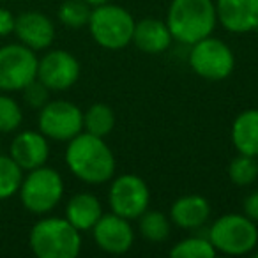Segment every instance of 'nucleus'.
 <instances>
[{
	"label": "nucleus",
	"instance_id": "obj_2",
	"mask_svg": "<svg viewBox=\"0 0 258 258\" xmlns=\"http://www.w3.org/2000/svg\"><path fill=\"white\" fill-rule=\"evenodd\" d=\"M218 15L212 0H172L166 16L172 37L182 44H195L216 29Z\"/></svg>",
	"mask_w": 258,
	"mask_h": 258
},
{
	"label": "nucleus",
	"instance_id": "obj_8",
	"mask_svg": "<svg viewBox=\"0 0 258 258\" xmlns=\"http://www.w3.org/2000/svg\"><path fill=\"white\" fill-rule=\"evenodd\" d=\"M189 64L198 76L218 82L232 75L235 58L232 50L221 39L209 36L191 44Z\"/></svg>",
	"mask_w": 258,
	"mask_h": 258
},
{
	"label": "nucleus",
	"instance_id": "obj_15",
	"mask_svg": "<svg viewBox=\"0 0 258 258\" xmlns=\"http://www.w3.org/2000/svg\"><path fill=\"white\" fill-rule=\"evenodd\" d=\"M216 15L230 32H251L258 29V0H218Z\"/></svg>",
	"mask_w": 258,
	"mask_h": 258
},
{
	"label": "nucleus",
	"instance_id": "obj_3",
	"mask_svg": "<svg viewBox=\"0 0 258 258\" xmlns=\"http://www.w3.org/2000/svg\"><path fill=\"white\" fill-rule=\"evenodd\" d=\"M29 244L39 258H75L82 249V235L68 219L44 218L32 226Z\"/></svg>",
	"mask_w": 258,
	"mask_h": 258
},
{
	"label": "nucleus",
	"instance_id": "obj_25",
	"mask_svg": "<svg viewBox=\"0 0 258 258\" xmlns=\"http://www.w3.org/2000/svg\"><path fill=\"white\" fill-rule=\"evenodd\" d=\"M90 13L92 9L85 0H66L58 8V20L71 29H80L89 23Z\"/></svg>",
	"mask_w": 258,
	"mask_h": 258
},
{
	"label": "nucleus",
	"instance_id": "obj_16",
	"mask_svg": "<svg viewBox=\"0 0 258 258\" xmlns=\"http://www.w3.org/2000/svg\"><path fill=\"white\" fill-rule=\"evenodd\" d=\"M173 37L168 25L158 18H144L135 23L133 43L140 51L145 53H161L168 50Z\"/></svg>",
	"mask_w": 258,
	"mask_h": 258
},
{
	"label": "nucleus",
	"instance_id": "obj_9",
	"mask_svg": "<svg viewBox=\"0 0 258 258\" xmlns=\"http://www.w3.org/2000/svg\"><path fill=\"white\" fill-rule=\"evenodd\" d=\"M37 122L41 133L57 142H69L83 131L82 110L69 101H48Z\"/></svg>",
	"mask_w": 258,
	"mask_h": 258
},
{
	"label": "nucleus",
	"instance_id": "obj_7",
	"mask_svg": "<svg viewBox=\"0 0 258 258\" xmlns=\"http://www.w3.org/2000/svg\"><path fill=\"white\" fill-rule=\"evenodd\" d=\"M36 51L25 44H6L0 48V90L15 92L37 78Z\"/></svg>",
	"mask_w": 258,
	"mask_h": 258
},
{
	"label": "nucleus",
	"instance_id": "obj_31",
	"mask_svg": "<svg viewBox=\"0 0 258 258\" xmlns=\"http://www.w3.org/2000/svg\"><path fill=\"white\" fill-rule=\"evenodd\" d=\"M254 256H256V258H258V253H256V254H254Z\"/></svg>",
	"mask_w": 258,
	"mask_h": 258
},
{
	"label": "nucleus",
	"instance_id": "obj_18",
	"mask_svg": "<svg viewBox=\"0 0 258 258\" xmlns=\"http://www.w3.org/2000/svg\"><path fill=\"white\" fill-rule=\"evenodd\" d=\"M103 216V207L97 197L90 193H78L66 205V219L80 232L92 230Z\"/></svg>",
	"mask_w": 258,
	"mask_h": 258
},
{
	"label": "nucleus",
	"instance_id": "obj_5",
	"mask_svg": "<svg viewBox=\"0 0 258 258\" xmlns=\"http://www.w3.org/2000/svg\"><path fill=\"white\" fill-rule=\"evenodd\" d=\"M18 193L27 211L32 214H46L53 211L62 200L64 182L57 170L43 165L30 170L27 177H23Z\"/></svg>",
	"mask_w": 258,
	"mask_h": 258
},
{
	"label": "nucleus",
	"instance_id": "obj_22",
	"mask_svg": "<svg viewBox=\"0 0 258 258\" xmlns=\"http://www.w3.org/2000/svg\"><path fill=\"white\" fill-rule=\"evenodd\" d=\"M23 180V170L15 163L11 156L0 154V200L18 193Z\"/></svg>",
	"mask_w": 258,
	"mask_h": 258
},
{
	"label": "nucleus",
	"instance_id": "obj_4",
	"mask_svg": "<svg viewBox=\"0 0 258 258\" xmlns=\"http://www.w3.org/2000/svg\"><path fill=\"white\" fill-rule=\"evenodd\" d=\"M87 25L90 27L94 41L106 50H120L133 41L135 20L118 6H96Z\"/></svg>",
	"mask_w": 258,
	"mask_h": 258
},
{
	"label": "nucleus",
	"instance_id": "obj_26",
	"mask_svg": "<svg viewBox=\"0 0 258 258\" xmlns=\"http://www.w3.org/2000/svg\"><path fill=\"white\" fill-rule=\"evenodd\" d=\"M23 113L20 104L13 97L0 94V133H11L20 127Z\"/></svg>",
	"mask_w": 258,
	"mask_h": 258
},
{
	"label": "nucleus",
	"instance_id": "obj_6",
	"mask_svg": "<svg viewBox=\"0 0 258 258\" xmlns=\"http://www.w3.org/2000/svg\"><path fill=\"white\" fill-rule=\"evenodd\" d=\"M209 240L216 251L225 254H246L258 244L254 221L244 214H225L209 228Z\"/></svg>",
	"mask_w": 258,
	"mask_h": 258
},
{
	"label": "nucleus",
	"instance_id": "obj_29",
	"mask_svg": "<svg viewBox=\"0 0 258 258\" xmlns=\"http://www.w3.org/2000/svg\"><path fill=\"white\" fill-rule=\"evenodd\" d=\"M16 16H13L11 11L8 9H0V37H6L15 32Z\"/></svg>",
	"mask_w": 258,
	"mask_h": 258
},
{
	"label": "nucleus",
	"instance_id": "obj_14",
	"mask_svg": "<svg viewBox=\"0 0 258 258\" xmlns=\"http://www.w3.org/2000/svg\"><path fill=\"white\" fill-rule=\"evenodd\" d=\"M15 34L18 36L20 43L37 51L51 46L55 39V27L53 22L43 13L27 11L16 16Z\"/></svg>",
	"mask_w": 258,
	"mask_h": 258
},
{
	"label": "nucleus",
	"instance_id": "obj_10",
	"mask_svg": "<svg viewBox=\"0 0 258 258\" xmlns=\"http://www.w3.org/2000/svg\"><path fill=\"white\" fill-rule=\"evenodd\" d=\"M110 207L125 219H138L149 207L151 193L142 177L124 173L117 177L110 187Z\"/></svg>",
	"mask_w": 258,
	"mask_h": 258
},
{
	"label": "nucleus",
	"instance_id": "obj_30",
	"mask_svg": "<svg viewBox=\"0 0 258 258\" xmlns=\"http://www.w3.org/2000/svg\"><path fill=\"white\" fill-rule=\"evenodd\" d=\"M87 4H90V8H96V6H103V4H108L110 0H85Z\"/></svg>",
	"mask_w": 258,
	"mask_h": 258
},
{
	"label": "nucleus",
	"instance_id": "obj_13",
	"mask_svg": "<svg viewBox=\"0 0 258 258\" xmlns=\"http://www.w3.org/2000/svg\"><path fill=\"white\" fill-rule=\"evenodd\" d=\"M9 156L23 172H30L48 161L50 145L41 131H23L15 137L9 149Z\"/></svg>",
	"mask_w": 258,
	"mask_h": 258
},
{
	"label": "nucleus",
	"instance_id": "obj_20",
	"mask_svg": "<svg viewBox=\"0 0 258 258\" xmlns=\"http://www.w3.org/2000/svg\"><path fill=\"white\" fill-rule=\"evenodd\" d=\"M115 125V113L110 106L103 103H96L83 113V129L85 133H90L94 137L104 138L111 133Z\"/></svg>",
	"mask_w": 258,
	"mask_h": 258
},
{
	"label": "nucleus",
	"instance_id": "obj_21",
	"mask_svg": "<svg viewBox=\"0 0 258 258\" xmlns=\"http://www.w3.org/2000/svg\"><path fill=\"white\" fill-rule=\"evenodd\" d=\"M140 233L151 242H163L170 237V219L159 211H145L140 216Z\"/></svg>",
	"mask_w": 258,
	"mask_h": 258
},
{
	"label": "nucleus",
	"instance_id": "obj_12",
	"mask_svg": "<svg viewBox=\"0 0 258 258\" xmlns=\"http://www.w3.org/2000/svg\"><path fill=\"white\" fill-rule=\"evenodd\" d=\"M94 240L103 251L111 254H122L131 249L135 242V232L129 219L115 214H103L92 228Z\"/></svg>",
	"mask_w": 258,
	"mask_h": 258
},
{
	"label": "nucleus",
	"instance_id": "obj_28",
	"mask_svg": "<svg viewBox=\"0 0 258 258\" xmlns=\"http://www.w3.org/2000/svg\"><path fill=\"white\" fill-rule=\"evenodd\" d=\"M244 216L251 219V221H258V191L249 193L242 202Z\"/></svg>",
	"mask_w": 258,
	"mask_h": 258
},
{
	"label": "nucleus",
	"instance_id": "obj_27",
	"mask_svg": "<svg viewBox=\"0 0 258 258\" xmlns=\"http://www.w3.org/2000/svg\"><path fill=\"white\" fill-rule=\"evenodd\" d=\"M22 92H23V99H25V103L30 108L41 110L50 101V89L37 78H34L30 83H27L22 89Z\"/></svg>",
	"mask_w": 258,
	"mask_h": 258
},
{
	"label": "nucleus",
	"instance_id": "obj_19",
	"mask_svg": "<svg viewBox=\"0 0 258 258\" xmlns=\"http://www.w3.org/2000/svg\"><path fill=\"white\" fill-rule=\"evenodd\" d=\"M232 142L239 154L258 156V110H246L237 115L232 125Z\"/></svg>",
	"mask_w": 258,
	"mask_h": 258
},
{
	"label": "nucleus",
	"instance_id": "obj_1",
	"mask_svg": "<svg viewBox=\"0 0 258 258\" xmlns=\"http://www.w3.org/2000/svg\"><path fill=\"white\" fill-rule=\"evenodd\" d=\"M66 163L75 177L87 184H103L115 173V158L101 137L80 133L69 140Z\"/></svg>",
	"mask_w": 258,
	"mask_h": 258
},
{
	"label": "nucleus",
	"instance_id": "obj_11",
	"mask_svg": "<svg viewBox=\"0 0 258 258\" xmlns=\"http://www.w3.org/2000/svg\"><path fill=\"white\" fill-rule=\"evenodd\" d=\"M80 64L75 55L64 50L48 51L37 62V80L44 83L50 90H68L78 82Z\"/></svg>",
	"mask_w": 258,
	"mask_h": 258
},
{
	"label": "nucleus",
	"instance_id": "obj_24",
	"mask_svg": "<svg viewBox=\"0 0 258 258\" xmlns=\"http://www.w3.org/2000/svg\"><path fill=\"white\" fill-rule=\"evenodd\" d=\"M230 180L237 186H249L258 179V161L254 156L239 154L228 166Z\"/></svg>",
	"mask_w": 258,
	"mask_h": 258
},
{
	"label": "nucleus",
	"instance_id": "obj_17",
	"mask_svg": "<svg viewBox=\"0 0 258 258\" xmlns=\"http://www.w3.org/2000/svg\"><path fill=\"white\" fill-rule=\"evenodd\" d=\"M211 216V205L207 198L200 195H186L175 200L170 209V218L184 230H197L207 223Z\"/></svg>",
	"mask_w": 258,
	"mask_h": 258
},
{
	"label": "nucleus",
	"instance_id": "obj_23",
	"mask_svg": "<svg viewBox=\"0 0 258 258\" xmlns=\"http://www.w3.org/2000/svg\"><path fill=\"white\" fill-rule=\"evenodd\" d=\"M170 254L175 258H212L216 249L209 237H189L177 242L170 249Z\"/></svg>",
	"mask_w": 258,
	"mask_h": 258
}]
</instances>
